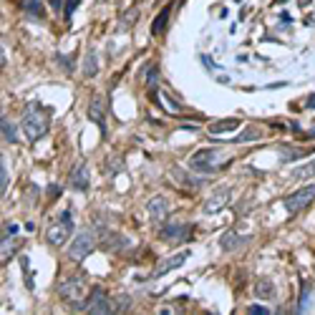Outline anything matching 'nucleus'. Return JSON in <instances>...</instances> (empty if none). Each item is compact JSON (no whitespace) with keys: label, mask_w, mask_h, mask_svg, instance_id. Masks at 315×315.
Here are the masks:
<instances>
[{"label":"nucleus","mask_w":315,"mask_h":315,"mask_svg":"<svg viewBox=\"0 0 315 315\" xmlns=\"http://www.w3.org/2000/svg\"><path fill=\"white\" fill-rule=\"evenodd\" d=\"M23 131L31 141H38L48 131V114L38 103H28L23 111Z\"/></svg>","instance_id":"f257e3e1"},{"label":"nucleus","mask_w":315,"mask_h":315,"mask_svg":"<svg viewBox=\"0 0 315 315\" xmlns=\"http://www.w3.org/2000/svg\"><path fill=\"white\" fill-rule=\"evenodd\" d=\"M71 235H73V217H71V209H63L61 217L46 230V240H48V245L61 247V245H66V240Z\"/></svg>","instance_id":"f03ea898"},{"label":"nucleus","mask_w":315,"mask_h":315,"mask_svg":"<svg viewBox=\"0 0 315 315\" xmlns=\"http://www.w3.org/2000/svg\"><path fill=\"white\" fill-rule=\"evenodd\" d=\"M86 290H88V287H86V277H83L81 272L63 277V280H61V285H58L61 297H63V300H68V302H76V305L86 297Z\"/></svg>","instance_id":"7ed1b4c3"},{"label":"nucleus","mask_w":315,"mask_h":315,"mask_svg":"<svg viewBox=\"0 0 315 315\" xmlns=\"http://www.w3.org/2000/svg\"><path fill=\"white\" fill-rule=\"evenodd\" d=\"M217 159H220V151L217 149H199L197 154H192L189 159V169L192 172H199V174H212L217 172Z\"/></svg>","instance_id":"20e7f679"},{"label":"nucleus","mask_w":315,"mask_h":315,"mask_svg":"<svg viewBox=\"0 0 315 315\" xmlns=\"http://www.w3.org/2000/svg\"><path fill=\"white\" fill-rule=\"evenodd\" d=\"M78 310H86V312H96V315H106V312H116V302L101 290V287H93L88 300L78 307Z\"/></svg>","instance_id":"39448f33"},{"label":"nucleus","mask_w":315,"mask_h":315,"mask_svg":"<svg viewBox=\"0 0 315 315\" xmlns=\"http://www.w3.org/2000/svg\"><path fill=\"white\" fill-rule=\"evenodd\" d=\"M312 199H315V184H307V187H300V189L290 192V194L282 199V204H285L287 215H295V212H300L302 207H307Z\"/></svg>","instance_id":"423d86ee"},{"label":"nucleus","mask_w":315,"mask_h":315,"mask_svg":"<svg viewBox=\"0 0 315 315\" xmlns=\"http://www.w3.org/2000/svg\"><path fill=\"white\" fill-rule=\"evenodd\" d=\"M91 250H93V237L83 232V235H78V237L71 242V247H68V257L76 260V262H81V260H86V257L91 255Z\"/></svg>","instance_id":"0eeeda50"},{"label":"nucleus","mask_w":315,"mask_h":315,"mask_svg":"<svg viewBox=\"0 0 315 315\" xmlns=\"http://www.w3.org/2000/svg\"><path fill=\"white\" fill-rule=\"evenodd\" d=\"M230 194H232L230 187H217V189L207 197V202H204V215H217L222 207H227Z\"/></svg>","instance_id":"6e6552de"},{"label":"nucleus","mask_w":315,"mask_h":315,"mask_svg":"<svg viewBox=\"0 0 315 315\" xmlns=\"http://www.w3.org/2000/svg\"><path fill=\"white\" fill-rule=\"evenodd\" d=\"M192 235V225H167V230L159 232L162 240H169V242H182Z\"/></svg>","instance_id":"1a4fd4ad"},{"label":"nucleus","mask_w":315,"mask_h":315,"mask_svg":"<svg viewBox=\"0 0 315 315\" xmlns=\"http://www.w3.org/2000/svg\"><path fill=\"white\" fill-rule=\"evenodd\" d=\"M88 119L96 121V124L101 126V131H106V106H103V96H93V98H91Z\"/></svg>","instance_id":"9d476101"},{"label":"nucleus","mask_w":315,"mask_h":315,"mask_svg":"<svg viewBox=\"0 0 315 315\" xmlns=\"http://www.w3.org/2000/svg\"><path fill=\"white\" fill-rule=\"evenodd\" d=\"M146 209H149V217H151V222H156V225H159V222L167 217V212H169V204H167V199H164V197H154V199H149Z\"/></svg>","instance_id":"9b49d317"},{"label":"nucleus","mask_w":315,"mask_h":315,"mask_svg":"<svg viewBox=\"0 0 315 315\" xmlns=\"http://www.w3.org/2000/svg\"><path fill=\"white\" fill-rule=\"evenodd\" d=\"M187 257H189V252H177V255H172L169 260H164L159 267L154 270V277H162L164 272H172V270H177L179 265H184V262H187Z\"/></svg>","instance_id":"f8f14e48"},{"label":"nucleus","mask_w":315,"mask_h":315,"mask_svg":"<svg viewBox=\"0 0 315 315\" xmlns=\"http://www.w3.org/2000/svg\"><path fill=\"white\" fill-rule=\"evenodd\" d=\"M71 187L78 189V192H83V189L88 187V167H86V164H78V167L71 172Z\"/></svg>","instance_id":"ddd939ff"},{"label":"nucleus","mask_w":315,"mask_h":315,"mask_svg":"<svg viewBox=\"0 0 315 315\" xmlns=\"http://www.w3.org/2000/svg\"><path fill=\"white\" fill-rule=\"evenodd\" d=\"M169 16H172V3H167V8H162V13L154 18V23H151V36H162V33H164V28H167V23H169Z\"/></svg>","instance_id":"4468645a"},{"label":"nucleus","mask_w":315,"mask_h":315,"mask_svg":"<svg viewBox=\"0 0 315 315\" xmlns=\"http://www.w3.org/2000/svg\"><path fill=\"white\" fill-rule=\"evenodd\" d=\"M237 126H240V121H237V119H222V121H217V124L207 126V131H209V134H215V136H220V134L235 131Z\"/></svg>","instance_id":"2eb2a0df"},{"label":"nucleus","mask_w":315,"mask_h":315,"mask_svg":"<svg viewBox=\"0 0 315 315\" xmlns=\"http://www.w3.org/2000/svg\"><path fill=\"white\" fill-rule=\"evenodd\" d=\"M242 242H245V240H242V237H237L232 230H230L227 235H222V240H220V245H222V250H225V252H227V250H235V247H237V245H242Z\"/></svg>","instance_id":"dca6fc26"},{"label":"nucleus","mask_w":315,"mask_h":315,"mask_svg":"<svg viewBox=\"0 0 315 315\" xmlns=\"http://www.w3.org/2000/svg\"><path fill=\"white\" fill-rule=\"evenodd\" d=\"M255 295H257V297H272V295H275L272 282H270V280H257V285H255Z\"/></svg>","instance_id":"f3484780"},{"label":"nucleus","mask_w":315,"mask_h":315,"mask_svg":"<svg viewBox=\"0 0 315 315\" xmlns=\"http://www.w3.org/2000/svg\"><path fill=\"white\" fill-rule=\"evenodd\" d=\"M23 8H26V13H31L33 18H41V16H43V0H23Z\"/></svg>","instance_id":"a211bd4d"},{"label":"nucleus","mask_w":315,"mask_h":315,"mask_svg":"<svg viewBox=\"0 0 315 315\" xmlns=\"http://www.w3.org/2000/svg\"><path fill=\"white\" fill-rule=\"evenodd\" d=\"M292 177H295V179H307V177H315V159H312V162H307L305 167H297V169L292 172Z\"/></svg>","instance_id":"6ab92c4d"},{"label":"nucleus","mask_w":315,"mask_h":315,"mask_svg":"<svg viewBox=\"0 0 315 315\" xmlns=\"http://www.w3.org/2000/svg\"><path fill=\"white\" fill-rule=\"evenodd\" d=\"M96 63H98V61H96V53H93V51H91V53H88V63H86V66H83V73H86V76H88V78H91V76H96V73H98V66H96Z\"/></svg>","instance_id":"aec40b11"},{"label":"nucleus","mask_w":315,"mask_h":315,"mask_svg":"<svg viewBox=\"0 0 315 315\" xmlns=\"http://www.w3.org/2000/svg\"><path fill=\"white\" fill-rule=\"evenodd\" d=\"M3 136H6L11 144H16V141H18V134H16V129H13V124H11L8 119H3Z\"/></svg>","instance_id":"412c9836"},{"label":"nucleus","mask_w":315,"mask_h":315,"mask_svg":"<svg viewBox=\"0 0 315 315\" xmlns=\"http://www.w3.org/2000/svg\"><path fill=\"white\" fill-rule=\"evenodd\" d=\"M260 136H262V131H260V129H245V131H242L235 141H255V139H260Z\"/></svg>","instance_id":"4be33fe9"},{"label":"nucleus","mask_w":315,"mask_h":315,"mask_svg":"<svg viewBox=\"0 0 315 315\" xmlns=\"http://www.w3.org/2000/svg\"><path fill=\"white\" fill-rule=\"evenodd\" d=\"M13 250H16V242H13V240H6V237H3V262H6V260H11Z\"/></svg>","instance_id":"5701e85b"},{"label":"nucleus","mask_w":315,"mask_h":315,"mask_svg":"<svg viewBox=\"0 0 315 315\" xmlns=\"http://www.w3.org/2000/svg\"><path fill=\"white\" fill-rule=\"evenodd\" d=\"M0 164H3V169H0V192L6 194V189H8V169H6V159L0 162Z\"/></svg>","instance_id":"b1692460"},{"label":"nucleus","mask_w":315,"mask_h":315,"mask_svg":"<svg viewBox=\"0 0 315 315\" xmlns=\"http://www.w3.org/2000/svg\"><path fill=\"white\" fill-rule=\"evenodd\" d=\"M58 63H63L61 68H63L66 73H71V71H73V66H71V63H73V58H71V56H68V58H63V56H58Z\"/></svg>","instance_id":"393cba45"},{"label":"nucleus","mask_w":315,"mask_h":315,"mask_svg":"<svg viewBox=\"0 0 315 315\" xmlns=\"http://www.w3.org/2000/svg\"><path fill=\"white\" fill-rule=\"evenodd\" d=\"M247 312H250V315H267V312H270V307H262V305H252V307H247Z\"/></svg>","instance_id":"a878e982"},{"label":"nucleus","mask_w":315,"mask_h":315,"mask_svg":"<svg viewBox=\"0 0 315 315\" xmlns=\"http://www.w3.org/2000/svg\"><path fill=\"white\" fill-rule=\"evenodd\" d=\"M307 109H315V93L307 96Z\"/></svg>","instance_id":"bb28decb"},{"label":"nucleus","mask_w":315,"mask_h":315,"mask_svg":"<svg viewBox=\"0 0 315 315\" xmlns=\"http://www.w3.org/2000/svg\"><path fill=\"white\" fill-rule=\"evenodd\" d=\"M51 6H53V8H61V0H51Z\"/></svg>","instance_id":"cd10ccee"},{"label":"nucleus","mask_w":315,"mask_h":315,"mask_svg":"<svg viewBox=\"0 0 315 315\" xmlns=\"http://www.w3.org/2000/svg\"><path fill=\"white\" fill-rule=\"evenodd\" d=\"M310 136H315V131H310Z\"/></svg>","instance_id":"c85d7f7f"}]
</instances>
